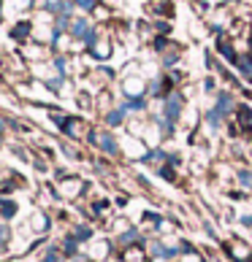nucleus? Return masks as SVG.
<instances>
[{"mask_svg": "<svg viewBox=\"0 0 252 262\" xmlns=\"http://www.w3.org/2000/svg\"><path fill=\"white\" fill-rule=\"evenodd\" d=\"M90 141H95V143H101V146L109 151V154H114V151H120V146H117V141L111 138V135H90Z\"/></svg>", "mask_w": 252, "mask_h": 262, "instance_id": "5", "label": "nucleus"}, {"mask_svg": "<svg viewBox=\"0 0 252 262\" xmlns=\"http://www.w3.org/2000/svg\"><path fill=\"white\" fill-rule=\"evenodd\" d=\"M30 30H33V25H30V22H19L14 30H11V35H14V38H25Z\"/></svg>", "mask_w": 252, "mask_h": 262, "instance_id": "7", "label": "nucleus"}, {"mask_svg": "<svg viewBox=\"0 0 252 262\" xmlns=\"http://www.w3.org/2000/svg\"><path fill=\"white\" fill-rule=\"evenodd\" d=\"M82 189H84V181L82 179H68V181L60 184V195H65V198H76Z\"/></svg>", "mask_w": 252, "mask_h": 262, "instance_id": "3", "label": "nucleus"}, {"mask_svg": "<svg viewBox=\"0 0 252 262\" xmlns=\"http://www.w3.org/2000/svg\"><path fill=\"white\" fill-rule=\"evenodd\" d=\"M71 238H76V241H87L90 238V227H73V235Z\"/></svg>", "mask_w": 252, "mask_h": 262, "instance_id": "10", "label": "nucleus"}, {"mask_svg": "<svg viewBox=\"0 0 252 262\" xmlns=\"http://www.w3.org/2000/svg\"><path fill=\"white\" fill-rule=\"evenodd\" d=\"M0 130H3V119H0Z\"/></svg>", "mask_w": 252, "mask_h": 262, "instance_id": "14", "label": "nucleus"}, {"mask_svg": "<svg viewBox=\"0 0 252 262\" xmlns=\"http://www.w3.org/2000/svg\"><path fill=\"white\" fill-rule=\"evenodd\" d=\"M228 251L236 262H249V249L241 241H228Z\"/></svg>", "mask_w": 252, "mask_h": 262, "instance_id": "2", "label": "nucleus"}, {"mask_svg": "<svg viewBox=\"0 0 252 262\" xmlns=\"http://www.w3.org/2000/svg\"><path fill=\"white\" fill-rule=\"evenodd\" d=\"M30 225H33V230H46L49 227V219H46V213H33Z\"/></svg>", "mask_w": 252, "mask_h": 262, "instance_id": "6", "label": "nucleus"}, {"mask_svg": "<svg viewBox=\"0 0 252 262\" xmlns=\"http://www.w3.org/2000/svg\"><path fill=\"white\" fill-rule=\"evenodd\" d=\"M239 181L247 184V187H252V173H249V170H241V173H239Z\"/></svg>", "mask_w": 252, "mask_h": 262, "instance_id": "12", "label": "nucleus"}, {"mask_svg": "<svg viewBox=\"0 0 252 262\" xmlns=\"http://www.w3.org/2000/svg\"><path fill=\"white\" fill-rule=\"evenodd\" d=\"M122 92H125V98H130V100H141L144 92H147V84L141 79H128L122 84Z\"/></svg>", "mask_w": 252, "mask_h": 262, "instance_id": "1", "label": "nucleus"}, {"mask_svg": "<svg viewBox=\"0 0 252 262\" xmlns=\"http://www.w3.org/2000/svg\"><path fill=\"white\" fill-rule=\"evenodd\" d=\"M16 213V203H3V206H0V216L3 219H11Z\"/></svg>", "mask_w": 252, "mask_h": 262, "instance_id": "9", "label": "nucleus"}, {"mask_svg": "<svg viewBox=\"0 0 252 262\" xmlns=\"http://www.w3.org/2000/svg\"><path fill=\"white\" fill-rule=\"evenodd\" d=\"M244 225H247V227L252 230V216H247V219H244Z\"/></svg>", "mask_w": 252, "mask_h": 262, "instance_id": "13", "label": "nucleus"}, {"mask_svg": "<svg viewBox=\"0 0 252 262\" xmlns=\"http://www.w3.org/2000/svg\"><path fill=\"white\" fill-rule=\"evenodd\" d=\"M76 6H82L84 11H95V8H98V0H73Z\"/></svg>", "mask_w": 252, "mask_h": 262, "instance_id": "11", "label": "nucleus"}, {"mask_svg": "<svg viewBox=\"0 0 252 262\" xmlns=\"http://www.w3.org/2000/svg\"><path fill=\"white\" fill-rule=\"evenodd\" d=\"M90 52H92V57H98V60H109V54H111V43H109V41L90 43Z\"/></svg>", "mask_w": 252, "mask_h": 262, "instance_id": "4", "label": "nucleus"}, {"mask_svg": "<svg viewBox=\"0 0 252 262\" xmlns=\"http://www.w3.org/2000/svg\"><path fill=\"white\" fill-rule=\"evenodd\" d=\"M122 119H125V108H117V111H111L109 116H106V122H109L111 127L114 124H122Z\"/></svg>", "mask_w": 252, "mask_h": 262, "instance_id": "8", "label": "nucleus"}]
</instances>
